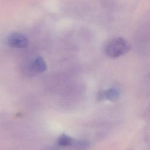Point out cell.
<instances>
[{"mask_svg": "<svg viewBox=\"0 0 150 150\" xmlns=\"http://www.w3.org/2000/svg\"><path fill=\"white\" fill-rule=\"evenodd\" d=\"M129 49V43L122 38H115L110 40L104 47L105 54L111 58H117L123 56Z\"/></svg>", "mask_w": 150, "mask_h": 150, "instance_id": "1", "label": "cell"}, {"mask_svg": "<svg viewBox=\"0 0 150 150\" xmlns=\"http://www.w3.org/2000/svg\"><path fill=\"white\" fill-rule=\"evenodd\" d=\"M7 44L13 47L25 48L28 45L27 38L19 33H13L9 35L6 39Z\"/></svg>", "mask_w": 150, "mask_h": 150, "instance_id": "2", "label": "cell"}, {"mask_svg": "<svg viewBox=\"0 0 150 150\" xmlns=\"http://www.w3.org/2000/svg\"><path fill=\"white\" fill-rule=\"evenodd\" d=\"M120 97V91L116 87H111L106 90L101 91L98 94L97 99L100 101L109 100L114 101Z\"/></svg>", "mask_w": 150, "mask_h": 150, "instance_id": "3", "label": "cell"}, {"mask_svg": "<svg viewBox=\"0 0 150 150\" xmlns=\"http://www.w3.org/2000/svg\"><path fill=\"white\" fill-rule=\"evenodd\" d=\"M47 69V65L45 60L40 56L36 57L30 64V69L35 73H42Z\"/></svg>", "mask_w": 150, "mask_h": 150, "instance_id": "4", "label": "cell"}, {"mask_svg": "<svg viewBox=\"0 0 150 150\" xmlns=\"http://www.w3.org/2000/svg\"><path fill=\"white\" fill-rule=\"evenodd\" d=\"M73 139L66 134L61 135L57 140V144L58 145L62 147L70 146Z\"/></svg>", "mask_w": 150, "mask_h": 150, "instance_id": "5", "label": "cell"}, {"mask_svg": "<svg viewBox=\"0 0 150 150\" xmlns=\"http://www.w3.org/2000/svg\"><path fill=\"white\" fill-rule=\"evenodd\" d=\"M90 146V144L88 141L82 139H73L70 146L73 148L85 149H87Z\"/></svg>", "mask_w": 150, "mask_h": 150, "instance_id": "6", "label": "cell"}]
</instances>
